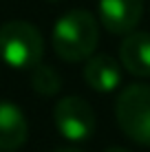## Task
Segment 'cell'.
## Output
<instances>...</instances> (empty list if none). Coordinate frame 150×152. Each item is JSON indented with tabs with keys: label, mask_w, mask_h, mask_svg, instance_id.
<instances>
[{
	"label": "cell",
	"mask_w": 150,
	"mask_h": 152,
	"mask_svg": "<svg viewBox=\"0 0 150 152\" xmlns=\"http://www.w3.org/2000/svg\"><path fill=\"white\" fill-rule=\"evenodd\" d=\"M53 49L64 62H86L97 49L100 24L86 9H71L53 24Z\"/></svg>",
	"instance_id": "obj_1"
},
{
	"label": "cell",
	"mask_w": 150,
	"mask_h": 152,
	"mask_svg": "<svg viewBox=\"0 0 150 152\" xmlns=\"http://www.w3.org/2000/svg\"><path fill=\"white\" fill-rule=\"evenodd\" d=\"M44 57V38L27 20H9L0 27V60L15 71H31Z\"/></svg>",
	"instance_id": "obj_2"
},
{
	"label": "cell",
	"mask_w": 150,
	"mask_h": 152,
	"mask_svg": "<svg viewBox=\"0 0 150 152\" xmlns=\"http://www.w3.org/2000/svg\"><path fill=\"white\" fill-rule=\"evenodd\" d=\"M115 117L121 132L135 143L150 145V86L128 84L115 102Z\"/></svg>",
	"instance_id": "obj_3"
},
{
	"label": "cell",
	"mask_w": 150,
	"mask_h": 152,
	"mask_svg": "<svg viewBox=\"0 0 150 152\" xmlns=\"http://www.w3.org/2000/svg\"><path fill=\"white\" fill-rule=\"evenodd\" d=\"M53 124L66 141H86L95 132V110L82 97H62L53 108Z\"/></svg>",
	"instance_id": "obj_4"
},
{
	"label": "cell",
	"mask_w": 150,
	"mask_h": 152,
	"mask_svg": "<svg viewBox=\"0 0 150 152\" xmlns=\"http://www.w3.org/2000/svg\"><path fill=\"white\" fill-rule=\"evenodd\" d=\"M100 22L108 33L126 35L135 31L143 15V0H100Z\"/></svg>",
	"instance_id": "obj_5"
},
{
	"label": "cell",
	"mask_w": 150,
	"mask_h": 152,
	"mask_svg": "<svg viewBox=\"0 0 150 152\" xmlns=\"http://www.w3.org/2000/svg\"><path fill=\"white\" fill-rule=\"evenodd\" d=\"M29 126L24 113L13 102L0 99V152H15L24 145Z\"/></svg>",
	"instance_id": "obj_6"
},
{
	"label": "cell",
	"mask_w": 150,
	"mask_h": 152,
	"mask_svg": "<svg viewBox=\"0 0 150 152\" xmlns=\"http://www.w3.org/2000/svg\"><path fill=\"white\" fill-rule=\"evenodd\" d=\"M121 66L135 77H150V33L130 31L119 46Z\"/></svg>",
	"instance_id": "obj_7"
},
{
	"label": "cell",
	"mask_w": 150,
	"mask_h": 152,
	"mask_svg": "<svg viewBox=\"0 0 150 152\" xmlns=\"http://www.w3.org/2000/svg\"><path fill=\"white\" fill-rule=\"evenodd\" d=\"M84 82L97 93H113L121 84V66L106 53L91 55L84 64Z\"/></svg>",
	"instance_id": "obj_8"
},
{
	"label": "cell",
	"mask_w": 150,
	"mask_h": 152,
	"mask_svg": "<svg viewBox=\"0 0 150 152\" xmlns=\"http://www.w3.org/2000/svg\"><path fill=\"white\" fill-rule=\"evenodd\" d=\"M31 86H33V91L38 95L53 97L62 88V77L58 75L55 69H51V66L40 62L35 69H31Z\"/></svg>",
	"instance_id": "obj_9"
},
{
	"label": "cell",
	"mask_w": 150,
	"mask_h": 152,
	"mask_svg": "<svg viewBox=\"0 0 150 152\" xmlns=\"http://www.w3.org/2000/svg\"><path fill=\"white\" fill-rule=\"evenodd\" d=\"M104 152H130V150H126V148H119V145H113V148H106Z\"/></svg>",
	"instance_id": "obj_10"
},
{
	"label": "cell",
	"mask_w": 150,
	"mask_h": 152,
	"mask_svg": "<svg viewBox=\"0 0 150 152\" xmlns=\"http://www.w3.org/2000/svg\"><path fill=\"white\" fill-rule=\"evenodd\" d=\"M53 152H80V150H75V148H60V150H53Z\"/></svg>",
	"instance_id": "obj_11"
},
{
	"label": "cell",
	"mask_w": 150,
	"mask_h": 152,
	"mask_svg": "<svg viewBox=\"0 0 150 152\" xmlns=\"http://www.w3.org/2000/svg\"><path fill=\"white\" fill-rule=\"evenodd\" d=\"M49 2H60V0H49Z\"/></svg>",
	"instance_id": "obj_12"
}]
</instances>
